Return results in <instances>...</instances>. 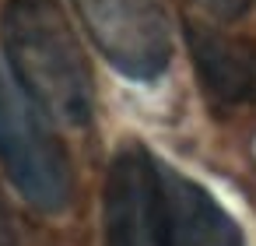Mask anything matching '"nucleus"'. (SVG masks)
Segmentation results:
<instances>
[{"mask_svg":"<svg viewBox=\"0 0 256 246\" xmlns=\"http://www.w3.org/2000/svg\"><path fill=\"white\" fill-rule=\"evenodd\" d=\"M0 43L14 81L46 116L70 127L92 120V71L56 0H8L0 11Z\"/></svg>","mask_w":256,"mask_h":246,"instance_id":"nucleus-2","label":"nucleus"},{"mask_svg":"<svg viewBox=\"0 0 256 246\" xmlns=\"http://www.w3.org/2000/svg\"><path fill=\"white\" fill-rule=\"evenodd\" d=\"M95 50L134 81H154L172 60V29L162 0H74Z\"/></svg>","mask_w":256,"mask_h":246,"instance_id":"nucleus-4","label":"nucleus"},{"mask_svg":"<svg viewBox=\"0 0 256 246\" xmlns=\"http://www.w3.org/2000/svg\"><path fill=\"white\" fill-rule=\"evenodd\" d=\"M0 165L18 193L46 214H56L74 197V172L46 113L32 95L0 71Z\"/></svg>","mask_w":256,"mask_h":246,"instance_id":"nucleus-3","label":"nucleus"},{"mask_svg":"<svg viewBox=\"0 0 256 246\" xmlns=\"http://www.w3.org/2000/svg\"><path fill=\"white\" fill-rule=\"evenodd\" d=\"M0 246H14V232H11V218L0 204Z\"/></svg>","mask_w":256,"mask_h":246,"instance_id":"nucleus-7","label":"nucleus"},{"mask_svg":"<svg viewBox=\"0 0 256 246\" xmlns=\"http://www.w3.org/2000/svg\"><path fill=\"white\" fill-rule=\"evenodd\" d=\"M196 4H200L207 15L221 18V22H235V18H242V15L249 11V0H196Z\"/></svg>","mask_w":256,"mask_h":246,"instance_id":"nucleus-6","label":"nucleus"},{"mask_svg":"<svg viewBox=\"0 0 256 246\" xmlns=\"http://www.w3.org/2000/svg\"><path fill=\"white\" fill-rule=\"evenodd\" d=\"M102 200V246H246L235 218L200 183L140 144L112 158Z\"/></svg>","mask_w":256,"mask_h":246,"instance_id":"nucleus-1","label":"nucleus"},{"mask_svg":"<svg viewBox=\"0 0 256 246\" xmlns=\"http://www.w3.org/2000/svg\"><path fill=\"white\" fill-rule=\"evenodd\" d=\"M186 43L200 88L218 109L256 102V43L204 22H186Z\"/></svg>","mask_w":256,"mask_h":246,"instance_id":"nucleus-5","label":"nucleus"}]
</instances>
